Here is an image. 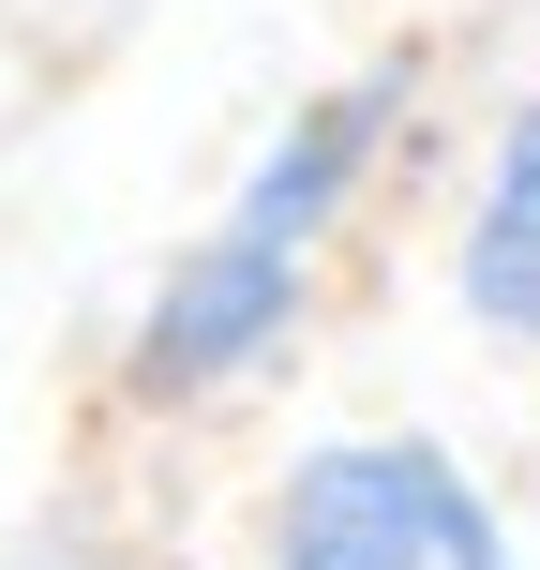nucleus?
<instances>
[{
	"label": "nucleus",
	"instance_id": "obj_1",
	"mask_svg": "<svg viewBox=\"0 0 540 570\" xmlns=\"http://www.w3.org/2000/svg\"><path fill=\"white\" fill-rule=\"evenodd\" d=\"M421 106H435V46H361L345 76H315L301 106L271 120L256 166L210 196V226L120 315V361H106L120 421H226L256 375H285V345L315 331L361 210L391 196V166L421 150Z\"/></svg>",
	"mask_w": 540,
	"mask_h": 570
},
{
	"label": "nucleus",
	"instance_id": "obj_2",
	"mask_svg": "<svg viewBox=\"0 0 540 570\" xmlns=\"http://www.w3.org/2000/svg\"><path fill=\"white\" fill-rule=\"evenodd\" d=\"M256 570H526L495 481L421 421H345L301 435L256 511Z\"/></svg>",
	"mask_w": 540,
	"mask_h": 570
},
{
	"label": "nucleus",
	"instance_id": "obj_3",
	"mask_svg": "<svg viewBox=\"0 0 540 570\" xmlns=\"http://www.w3.org/2000/svg\"><path fill=\"white\" fill-rule=\"evenodd\" d=\"M451 301L481 315L495 345L540 361V76L481 136V180H465V226H451Z\"/></svg>",
	"mask_w": 540,
	"mask_h": 570
},
{
	"label": "nucleus",
	"instance_id": "obj_4",
	"mask_svg": "<svg viewBox=\"0 0 540 570\" xmlns=\"http://www.w3.org/2000/svg\"><path fill=\"white\" fill-rule=\"evenodd\" d=\"M16 570H120V556H90V541H30Z\"/></svg>",
	"mask_w": 540,
	"mask_h": 570
}]
</instances>
